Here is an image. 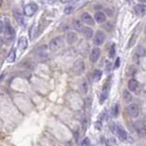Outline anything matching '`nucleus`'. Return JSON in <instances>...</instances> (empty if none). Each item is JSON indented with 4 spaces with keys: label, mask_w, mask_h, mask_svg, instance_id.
Masks as SVG:
<instances>
[{
    "label": "nucleus",
    "mask_w": 146,
    "mask_h": 146,
    "mask_svg": "<svg viewBox=\"0 0 146 146\" xmlns=\"http://www.w3.org/2000/svg\"><path fill=\"white\" fill-rule=\"evenodd\" d=\"M94 19L98 23H103V22L106 21V14H104V13H102V11H98V13H95Z\"/></svg>",
    "instance_id": "ddd939ff"
},
{
    "label": "nucleus",
    "mask_w": 146,
    "mask_h": 146,
    "mask_svg": "<svg viewBox=\"0 0 146 146\" xmlns=\"http://www.w3.org/2000/svg\"><path fill=\"white\" fill-rule=\"evenodd\" d=\"M38 10V7L35 3H31L25 6L24 9V13L27 16H33L34 13H36V11Z\"/></svg>",
    "instance_id": "f03ea898"
},
{
    "label": "nucleus",
    "mask_w": 146,
    "mask_h": 146,
    "mask_svg": "<svg viewBox=\"0 0 146 146\" xmlns=\"http://www.w3.org/2000/svg\"><path fill=\"white\" fill-rule=\"evenodd\" d=\"M115 54H116V46H115V44H113V45L111 46L110 51H109V56H110V58H114Z\"/></svg>",
    "instance_id": "393cba45"
},
{
    "label": "nucleus",
    "mask_w": 146,
    "mask_h": 146,
    "mask_svg": "<svg viewBox=\"0 0 146 146\" xmlns=\"http://www.w3.org/2000/svg\"><path fill=\"white\" fill-rule=\"evenodd\" d=\"M109 87H110V78L108 79V81L104 84V89H103V92L100 96V102L101 104H103L104 101L106 100L107 98V95H108V91H109Z\"/></svg>",
    "instance_id": "7ed1b4c3"
},
{
    "label": "nucleus",
    "mask_w": 146,
    "mask_h": 146,
    "mask_svg": "<svg viewBox=\"0 0 146 146\" xmlns=\"http://www.w3.org/2000/svg\"><path fill=\"white\" fill-rule=\"evenodd\" d=\"M63 3H66V2H69V1H71V0H61Z\"/></svg>",
    "instance_id": "2f4dec72"
},
{
    "label": "nucleus",
    "mask_w": 146,
    "mask_h": 146,
    "mask_svg": "<svg viewBox=\"0 0 146 146\" xmlns=\"http://www.w3.org/2000/svg\"><path fill=\"white\" fill-rule=\"evenodd\" d=\"M14 17H15L16 21L18 22L20 25H23V24H24V17H23V15L19 13L18 11H14Z\"/></svg>",
    "instance_id": "6ab92c4d"
},
{
    "label": "nucleus",
    "mask_w": 146,
    "mask_h": 146,
    "mask_svg": "<svg viewBox=\"0 0 146 146\" xmlns=\"http://www.w3.org/2000/svg\"><path fill=\"white\" fill-rule=\"evenodd\" d=\"M18 48L21 50H25L28 48V40L25 36H21L18 40Z\"/></svg>",
    "instance_id": "9b49d317"
},
{
    "label": "nucleus",
    "mask_w": 146,
    "mask_h": 146,
    "mask_svg": "<svg viewBox=\"0 0 146 146\" xmlns=\"http://www.w3.org/2000/svg\"><path fill=\"white\" fill-rule=\"evenodd\" d=\"M81 146H90V141H89V139L88 138H86L82 141Z\"/></svg>",
    "instance_id": "a878e982"
},
{
    "label": "nucleus",
    "mask_w": 146,
    "mask_h": 146,
    "mask_svg": "<svg viewBox=\"0 0 146 146\" xmlns=\"http://www.w3.org/2000/svg\"><path fill=\"white\" fill-rule=\"evenodd\" d=\"M102 75H103V72H102L101 70H95L94 73H93L92 75V79L94 82H98L101 80L102 78Z\"/></svg>",
    "instance_id": "aec40b11"
},
{
    "label": "nucleus",
    "mask_w": 146,
    "mask_h": 146,
    "mask_svg": "<svg viewBox=\"0 0 146 146\" xmlns=\"http://www.w3.org/2000/svg\"><path fill=\"white\" fill-rule=\"evenodd\" d=\"M106 65H107V66H106V69L107 68V71H109V70H110V68H111V64H110V63H108V62H107V63H106Z\"/></svg>",
    "instance_id": "c85d7f7f"
},
{
    "label": "nucleus",
    "mask_w": 146,
    "mask_h": 146,
    "mask_svg": "<svg viewBox=\"0 0 146 146\" xmlns=\"http://www.w3.org/2000/svg\"><path fill=\"white\" fill-rule=\"evenodd\" d=\"M123 98H124V101L126 102V103H129V102L132 100V95H131L128 91H124L123 92Z\"/></svg>",
    "instance_id": "5701e85b"
},
{
    "label": "nucleus",
    "mask_w": 146,
    "mask_h": 146,
    "mask_svg": "<svg viewBox=\"0 0 146 146\" xmlns=\"http://www.w3.org/2000/svg\"><path fill=\"white\" fill-rule=\"evenodd\" d=\"M145 53H146L145 48H143V46H139L138 48H137L136 52H135V54H136L138 57H142V56H144Z\"/></svg>",
    "instance_id": "a211bd4d"
},
{
    "label": "nucleus",
    "mask_w": 146,
    "mask_h": 146,
    "mask_svg": "<svg viewBox=\"0 0 146 146\" xmlns=\"http://www.w3.org/2000/svg\"><path fill=\"white\" fill-rule=\"evenodd\" d=\"M65 46V40L63 37H55L49 43V48L51 51H58Z\"/></svg>",
    "instance_id": "f257e3e1"
},
{
    "label": "nucleus",
    "mask_w": 146,
    "mask_h": 146,
    "mask_svg": "<svg viewBox=\"0 0 146 146\" xmlns=\"http://www.w3.org/2000/svg\"><path fill=\"white\" fill-rule=\"evenodd\" d=\"M136 34H134V35L132 36V38H131V40H130V44L129 45H128V46H129V48H131V46H132L133 45H134V42H135V40H136Z\"/></svg>",
    "instance_id": "cd10ccee"
},
{
    "label": "nucleus",
    "mask_w": 146,
    "mask_h": 146,
    "mask_svg": "<svg viewBox=\"0 0 146 146\" xmlns=\"http://www.w3.org/2000/svg\"><path fill=\"white\" fill-rule=\"evenodd\" d=\"M66 40L68 44H73L77 41V35L74 33H68L66 34Z\"/></svg>",
    "instance_id": "dca6fc26"
},
{
    "label": "nucleus",
    "mask_w": 146,
    "mask_h": 146,
    "mask_svg": "<svg viewBox=\"0 0 146 146\" xmlns=\"http://www.w3.org/2000/svg\"><path fill=\"white\" fill-rule=\"evenodd\" d=\"M128 88H129L130 91L137 93V92H139V84L136 80L132 79V80H130L129 83H128Z\"/></svg>",
    "instance_id": "0eeeda50"
},
{
    "label": "nucleus",
    "mask_w": 146,
    "mask_h": 146,
    "mask_svg": "<svg viewBox=\"0 0 146 146\" xmlns=\"http://www.w3.org/2000/svg\"><path fill=\"white\" fill-rule=\"evenodd\" d=\"M139 1H141V2H143V3H145V2H146V0H139Z\"/></svg>",
    "instance_id": "473e14b6"
},
{
    "label": "nucleus",
    "mask_w": 146,
    "mask_h": 146,
    "mask_svg": "<svg viewBox=\"0 0 146 146\" xmlns=\"http://www.w3.org/2000/svg\"><path fill=\"white\" fill-rule=\"evenodd\" d=\"M80 88H81L82 93H84V94H86V93L87 92V90H88V84H87L86 80H83L81 82Z\"/></svg>",
    "instance_id": "f3484780"
},
{
    "label": "nucleus",
    "mask_w": 146,
    "mask_h": 146,
    "mask_svg": "<svg viewBox=\"0 0 146 146\" xmlns=\"http://www.w3.org/2000/svg\"><path fill=\"white\" fill-rule=\"evenodd\" d=\"M83 33H84V35L86 36V38H88V39L93 36V31L90 28H86V27H84Z\"/></svg>",
    "instance_id": "4be33fe9"
},
{
    "label": "nucleus",
    "mask_w": 146,
    "mask_h": 146,
    "mask_svg": "<svg viewBox=\"0 0 146 146\" xmlns=\"http://www.w3.org/2000/svg\"><path fill=\"white\" fill-rule=\"evenodd\" d=\"M117 114H118V106H115V116H117Z\"/></svg>",
    "instance_id": "7c9ffc66"
},
{
    "label": "nucleus",
    "mask_w": 146,
    "mask_h": 146,
    "mask_svg": "<svg viewBox=\"0 0 146 146\" xmlns=\"http://www.w3.org/2000/svg\"><path fill=\"white\" fill-rule=\"evenodd\" d=\"M145 35H146V33H145Z\"/></svg>",
    "instance_id": "72a5a7b5"
},
{
    "label": "nucleus",
    "mask_w": 146,
    "mask_h": 146,
    "mask_svg": "<svg viewBox=\"0 0 146 146\" xmlns=\"http://www.w3.org/2000/svg\"><path fill=\"white\" fill-rule=\"evenodd\" d=\"M128 114L131 116V117H138L139 114V108L138 106H136V104H130L129 106H128Z\"/></svg>",
    "instance_id": "39448f33"
},
{
    "label": "nucleus",
    "mask_w": 146,
    "mask_h": 146,
    "mask_svg": "<svg viewBox=\"0 0 146 146\" xmlns=\"http://www.w3.org/2000/svg\"><path fill=\"white\" fill-rule=\"evenodd\" d=\"M16 59V50L15 48H11V50L9 53L7 57V62L8 63H13Z\"/></svg>",
    "instance_id": "4468645a"
},
{
    "label": "nucleus",
    "mask_w": 146,
    "mask_h": 146,
    "mask_svg": "<svg viewBox=\"0 0 146 146\" xmlns=\"http://www.w3.org/2000/svg\"><path fill=\"white\" fill-rule=\"evenodd\" d=\"M119 59L118 58V59H117V62H116V64H115L116 68H119Z\"/></svg>",
    "instance_id": "c756f323"
},
{
    "label": "nucleus",
    "mask_w": 146,
    "mask_h": 146,
    "mask_svg": "<svg viewBox=\"0 0 146 146\" xmlns=\"http://www.w3.org/2000/svg\"><path fill=\"white\" fill-rule=\"evenodd\" d=\"M104 33L101 31H98L97 33H96L95 36H94V44L96 46H100L104 43Z\"/></svg>",
    "instance_id": "20e7f679"
},
{
    "label": "nucleus",
    "mask_w": 146,
    "mask_h": 146,
    "mask_svg": "<svg viewBox=\"0 0 146 146\" xmlns=\"http://www.w3.org/2000/svg\"><path fill=\"white\" fill-rule=\"evenodd\" d=\"M82 21H83L84 23H86V25H89V26H93L95 24L94 20H93L92 16L89 15L88 13H84L82 14Z\"/></svg>",
    "instance_id": "6e6552de"
},
{
    "label": "nucleus",
    "mask_w": 146,
    "mask_h": 146,
    "mask_svg": "<svg viewBox=\"0 0 146 146\" xmlns=\"http://www.w3.org/2000/svg\"><path fill=\"white\" fill-rule=\"evenodd\" d=\"M35 31H36V27H35V25H33V28H31L30 31V39L31 40H33L34 36H35V34H36Z\"/></svg>",
    "instance_id": "b1692460"
},
{
    "label": "nucleus",
    "mask_w": 146,
    "mask_h": 146,
    "mask_svg": "<svg viewBox=\"0 0 146 146\" xmlns=\"http://www.w3.org/2000/svg\"><path fill=\"white\" fill-rule=\"evenodd\" d=\"M84 70V63L81 60L77 61L74 65V71L77 73V74H81Z\"/></svg>",
    "instance_id": "9d476101"
},
{
    "label": "nucleus",
    "mask_w": 146,
    "mask_h": 146,
    "mask_svg": "<svg viewBox=\"0 0 146 146\" xmlns=\"http://www.w3.org/2000/svg\"><path fill=\"white\" fill-rule=\"evenodd\" d=\"M37 54L39 55L40 58H46L48 57V54H46V46H42L38 48Z\"/></svg>",
    "instance_id": "2eb2a0df"
},
{
    "label": "nucleus",
    "mask_w": 146,
    "mask_h": 146,
    "mask_svg": "<svg viewBox=\"0 0 146 146\" xmlns=\"http://www.w3.org/2000/svg\"><path fill=\"white\" fill-rule=\"evenodd\" d=\"M116 134H117V136L119 137V139H121V141H125L127 139V133H126V131H125L121 126H119V125H118V127H117Z\"/></svg>",
    "instance_id": "423d86ee"
},
{
    "label": "nucleus",
    "mask_w": 146,
    "mask_h": 146,
    "mask_svg": "<svg viewBox=\"0 0 146 146\" xmlns=\"http://www.w3.org/2000/svg\"><path fill=\"white\" fill-rule=\"evenodd\" d=\"M100 55H101L100 48H93L91 51V54H90V60H91V62H93V63L97 62L99 57H100Z\"/></svg>",
    "instance_id": "1a4fd4ad"
},
{
    "label": "nucleus",
    "mask_w": 146,
    "mask_h": 146,
    "mask_svg": "<svg viewBox=\"0 0 146 146\" xmlns=\"http://www.w3.org/2000/svg\"><path fill=\"white\" fill-rule=\"evenodd\" d=\"M72 26H73V29L74 30H76L77 31H84V27L83 26V24H82V22L80 21V20H73V23H72Z\"/></svg>",
    "instance_id": "f8f14e48"
},
{
    "label": "nucleus",
    "mask_w": 146,
    "mask_h": 146,
    "mask_svg": "<svg viewBox=\"0 0 146 146\" xmlns=\"http://www.w3.org/2000/svg\"><path fill=\"white\" fill-rule=\"evenodd\" d=\"M135 11L138 14H142L146 11V8L143 5H137L135 7Z\"/></svg>",
    "instance_id": "412c9836"
},
{
    "label": "nucleus",
    "mask_w": 146,
    "mask_h": 146,
    "mask_svg": "<svg viewBox=\"0 0 146 146\" xmlns=\"http://www.w3.org/2000/svg\"><path fill=\"white\" fill-rule=\"evenodd\" d=\"M72 11H73V7H70V6H69V7L65 9V13L66 14H70L72 13Z\"/></svg>",
    "instance_id": "bb28decb"
}]
</instances>
